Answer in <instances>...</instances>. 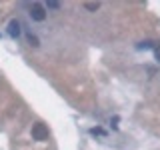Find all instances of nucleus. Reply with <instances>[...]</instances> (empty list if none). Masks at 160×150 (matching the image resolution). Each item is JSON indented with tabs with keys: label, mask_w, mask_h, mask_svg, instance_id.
Here are the masks:
<instances>
[{
	"label": "nucleus",
	"mask_w": 160,
	"mask_h": 150,
	"mask_svg": "<svg viewBox=\"0 0 160 150\" xmlns=\"http://www.w3.org/2000/svg\"><path fill=\"white\" fill-rule=\"evenodd\" d=\"M30 16H32V20H36V22H44V18H46V8H44V4H40V2L30 4Z\"/></svg>",
	"instance_id": "nucleus-1"
},
{
	"label": "nucleus",
	"mask_w": 160,
	"mask_h": 150,
	"mask_svg": "<svg viewBox=\"0 0 160 150\" xmlns=\"http://www.w3.org/2000/svg\"><path fill=\"white\" fill-rule=\"evenodd\" d=\"M32 138H34V140H38V142L46 140V138H48V128L44 126L42 122H36V124L32 126Z\"/></svg>",
	"instance_id": "nucleus-2"
},
{
	"label": "nucleus",
	"mask_w": 160,
	"mask_h": 150,
	"mask_svg": "<svg viewBox=\"0 0 160 150\" xmlns=\"http://www.w3.org/2000/svg\"><path fill=\"white\" fill-rule=\"evenodd\" d=\"M20 32H22V26H20V22H18L16 18L10 20V22H8V36H10V38H18Z\"/></svg>",
	"instance_id": "nucleus-3"
},
{
	"label": "nucleus",
	"mask_w": 160,
	"mask_h": 150,
	"mask_svg": "<svg viewBox=\"0 0 160 150\" xmlns=\"http://www.w3.org/2000/svg\"><path fill=\"white\" fill-rule=\"evenodd\" d=\"M136 48L138 50H150V48H154V42H152V40H144V42H140Z\"/></svg>",
	"instance_id": "nucleus-4"
},
{
	"label": "nucleus",
	"mask_w": 160,
	"mask_h": 150,
	"mask_svg": "<svg viewBox=\"0 0 160 150\" xmlns=\"http://www.w3.org/2000/svg\"><path fill=\"white\" fill-rule=\"evenodd\" d=\"M84 8L90 10V12H96V10L100 8V2H84Z\"/></svg>",
	"instance_id": "nucleus-5"
},
{
	"label": "nucleus",
	"mask_w": 160,
	"mask_h": 150,
	"mask_svg": "<svg viewBox=\"0 0 160 150\" xmlns=\"http://www.w3.org/2000/svg\"><path fill=\"white\" fill-rule=\"evenodd\" d=\"M28 44H30V46H34V48H38L40 46V40L34 36V34H28Z\"/></svg>",
	"instance_id": "nucleus-6"
},
{
	"label": "nucleus",
	"mask_w": 160,
	"mask_h": 150,
	"mask_svg": "<svg viewBox=\"0 0 160 150\" xmlns=\"http://www.w3.org/2000/svg\"><path fill=\"white\" fill-rule=\"evenodd\" d=\"M90 134L92 136H106V130L104 128H90Z\"/></svg>",
	"instance_id": "nucleus-7"
},
{
	"label": "nucleus",
	"mask_w": 160,
	"mask_h": 150,
	"mask_svg": "<svg viewBox=\"0 0 160 150\" xmlns=\"http://www.w3.org/2000/svg\"><path fill=\"white\" fill-rule=\"evenodd\" d=\"M46 6H48V8H52V10H58L60 6H62V4L56 2V0H48V2H46Z\"/></svg>",
	"instance_id": "nucleus-8"
},
{
	"label": "nucleus",
	"mask_w": 160,
	"mask_h": 150,
	"mask_svg": "<svg viewBox=\"0 0 160 150\" xmlns=\"http://www.w3.org/2000/svg\"><path fill=\"white\" fill-rule=\"evenodd\" d=\"M154 56H156V60L160 62V44H158V46H154Z\"/></svg>",
	"instance_id": "nucleus-9"
},
{
	"label": "nucleus",
	"mask_w": 160,
	"mask_h": 150,
	"mask_svg": "<svg viewBox=\"0 0 160 150\" xmlns=\"http://www.w3.org/2000/svg\"><path fill=\"white\" fill-rule=\"evenodd\" d=\"M110 124H112V128H118V116H114L112 120H110Z\"/></svg>",
	"instance_id": "nucleus-10"
}]
</instances>
